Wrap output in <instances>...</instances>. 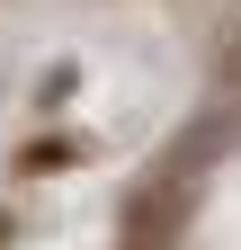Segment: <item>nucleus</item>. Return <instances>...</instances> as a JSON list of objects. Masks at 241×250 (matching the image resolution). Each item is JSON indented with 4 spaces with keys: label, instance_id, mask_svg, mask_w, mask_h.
<instances>
[{
    "label": "nucleus",
    "instance_id": "obj_1",
    "mask_svg": "<svg viewBox=\"0 0 241 250\" xmlns=\"http://www.w3.org/2000/svg\"><path fill=\"white\" fill-rule=\"evenodd\" d=\"M0 241H9V214H0Z\"/></svg>",
    "mask_w": 241,
    "mask_h": 250
}]
</instances>
